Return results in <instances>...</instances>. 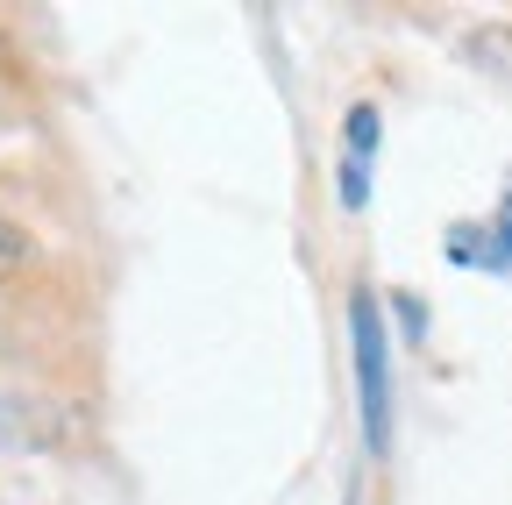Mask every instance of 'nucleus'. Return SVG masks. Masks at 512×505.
I'll list each match as a JSON object with an SVG mask.
<instances>
[{"mask_svg":"<svg viewBox=\"0 0 512 505\" xmlns=\"http://www.w3.org/2000/svg\"><path fill=\"white\" fill-rule=\"evenodd\" d=\"M349 335H356V413H363V441L370 456H384L392 441V335L370 292L349 299Z\"/></svg>","mask_w":512,"mask_h":505,"instance_id":"f257e3e1","label":"nucleus"},{"mask_svg":"<svg viewBox=\"0 0 512 505\" xmlns=\"http://www.w3.org/2000/svg\"><path fill=\"white\" fill-rule=\"evenodd\" d=\"M377 150V107H349V157Z\"/></svg>","mask_w":512,"mask_h":505,"instance_id":"f03ea898","label":"nucleus"},{"mask_svg":"<svg viewBox=\"0 0 512 505\" xmlns=\"http://www.w3.org/2000/svg\"><path fill=\"white\" fill-rule=\"evenodd\" d=\"M370 200V157H342V207Z\"/></svg>","mask_w":512,"mask_h":505,"instance_id":"7ed1b4c3","label":"nucleus"},{"mask_svg":"<svg viewBox=\"0 0 512 505\" xmlns=\"http://www.w3.org/2000/svg\"><path fill=\"white\" fill-rule=\"evenodd\" d=\"M15 264H22V235L0 221V271H15Z\"/></svg>","mask_w":512,"mask_h":505,"instance_id":"20e7f679","label":"nucleus"}]
</instances>
